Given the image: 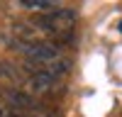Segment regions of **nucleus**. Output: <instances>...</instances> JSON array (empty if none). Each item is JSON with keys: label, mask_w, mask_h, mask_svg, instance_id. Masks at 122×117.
Here are the masks:
<instances>
[{"label": "nucleus", "mask_w": 122, "mask_h": 117, "mask_svg": "<svg viewBox=\"0 0 122 117\" xmlns=\"http://www.w3.org/2000/svg\"><path fill=\"white\" fill-rule=\"evenodd\" d=\"M76 10H68V7H56L46 15H37L34 17V29H42V32L51 34L56 42L61 39H71V29L76 27Z\"/></svg>", "instance_id": "1"}, {"label": "nucleus", "mask_w": 122, "mask_h": 117, "mask_svg": "<svg viewBox=\"0 0 122 117\" xmlns=\"http://www.w3.org/2000/svg\"><path fill=\"white\" fill-rule=\"evenodd\" d=\"M120 32H122V22H120Z\"/></svg>", "instance_id": "4"}, {"label": "nucleus", "mask_w": 122, "mask_h": 117, "mask_svg": "<svg viewBox=\"0 0 122 117\" xmlns=\"http://www.w3.org/2000/svg\"><path fill=\"white\" fill-rule=\"evenodd\" d=\"M17 5L25 7V10H37L39 15H46V12H51V10H56L59 3H54V0H20Z\"/></svg>", "instance_id": "3"}, {"label": "nucleus", "mask_w": 122, "mask_h": 117, "mask_svg": "<svg viewBox=\"0 0 122 117\" xmlns=\"http://www.w3.org/2000/svg\"><path fill=\"white\" fill-rule=\"evenodd\" d=\"M0 100H5V105L10 110H17V112H32V110H39V107H42L34 95L20 90V88H3V90H0Z\"/></svg>", "instance_id": "2"}]
</instances>
